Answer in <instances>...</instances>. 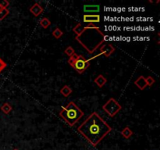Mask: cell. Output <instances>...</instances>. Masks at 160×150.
<instances>
[{
	"instance_id": "6da1fadb",
	"label": "cell",
	"mask_w": 160,
	"mask_h": 150,
	"mask_svg": "<svg viewBox=\"0 0 160 150\" xmlns=\"http://www.w3.org/2000/svg\"><path fill=\"white\" fill-rule=\"evenodd\" d=\"M77 131L95 147L112 131V128L99 114L94 112L77 128Z\"/></svg>"
},
{
	"instance_id": "7a4b0ae2",
	"label": "cell",
	"mask_w": 160,
	"mask_h": 150,
	"mask_svg": "<svg viewBox=\"0 0 160 150\" xmlns=\"http://www.w3.org/2000/svg\"><path fill=\"white\" fill-rule=\"evenodd\" d=\"M105 35L99 27L94 24H89L80 35L76 37V40L88 52L92 54L105 42Z\"/></svg>"
},
{
	"instance_id": "3957f363",
	"label": "cell",
	"mask_w": 160,
	"mask_h": 150,
	"mask_svg": "<svg viewBox=\"0 0 160 150\" xmlns=\"http://www.w3.org/2000/svg\"><path fill=\"white\" fill-rule=\"evenodd\" d=\"M59 116L70 126L73 127L83 117L84 113L74 102H70L67 105L62 107Z\"/></svg>"
},
{
	"instance_id": "277c9868",
	"label": "cell",
	"mask_w": 160,
	"mask_h": 150,
	"mask_svg": "<svg viewBox=\"0 0 160 150\" xmlns=\"http://www.w3.org/2000/svg\"><path fill=\"white\" fill-rule=\"evenodd\" d=\"M68 63L70 65L79 73H83L90 66V61L85 59L82 55H77L74 53L73 56L68 59Z\"/></svg>"
},
{
	"instance_id": "5b68a950",
	"label": "cell",
	"mask_w": 160,
	"mask_h": 150,
	"mask_svg": "<svg viewBox=\"0 0 160 150\" xmlns=\"http://www.w3.org/2000/svg\"><path fill=\"white\" fill-rule=\"evenodd\" d=\"M122 106L114 98H110L104 105H103V110L110 117H114L121 110Z\"/></svg>"
},
{
	"instance_id": "8992f818",
	"label": "cell",
	"mask_w": 160,
	"mask_h": 150,
	"mask_svg": "<svg viewBox=\"0 0 160 150\" xmlns=\"http://www.w3.org/2000/svg\"><path fill=\"white\" fill-rule=\"evenodd\" d=\"M115 52V48L109 43H103L100 47V55H103L106 57H109Z\"/></svg>"
},
{
	"instance_id": "52a82bcc",
	"label": "cell",
	"mask_w": 160,
	"mask_h": 150,
	"mask_svg": "<svg viewBox=\"0 0 160 150\" xmlns=\"http://www.w3.org/2000/svg\"><path fill=\"white\" fill-rule=\"evenodd\" d=\"M101 21V16L98 14H85L83 16V21L88 24L99 23Z\"/></svg>"
},
{
	"instance_id": "ba28073f",
	"label": "cell",
	"mask_w": 160,
	"mask_h": 150,
	"mask_svg": "<svg viewBox=\"0 0 160 150\" xmlns=\"http://www.w3.org/2000/svg\"><path fill=\"white\" fill-rule=\"evenodd\" d=\"M30 12L34 15V16H39V15L43 13V7L39 3L36 2L30 8Z\"/></svg>"
},
{
	"instance_id": "9c48e42d",
	"label": "cell",
	"mask_w": 160,
	"mask_h": 150,
	"mask_svg": "<svg viewBox=\"0 0 160 150\" xmlns=\"http://www.w3.org/2000/svg\"><path fill=\"white\" fill-rule=\"evenodd\" d=\"M135 85L139 88L140 90H144L148 86L146 83L145 77L144 76H140L138 79L135 82Z\"/></svg>"
},
{
	"instance_id": "30bf717a",
	"label": "cell",
	"mask_w": 160,
	"mask_h": 150,
	"mask_svg": "<svg viewBox=\"0 0 160 150\" xmlns=\"http://www.w3.org/2000/svg\"><path fill=\"white\" fill-rule=\"evenodd\" d=\"M100 10V7L98 5H85L84 11L85 13H98Z\"/></svg>"
},
{
	"instance_id": "8fae6325",
	"label": "cell",
	"mask_w": 160,
	"mask_h": 150,
	"mask_svg": "<svg viewBox=\"0 0 160 150\" xmlns=\"http://www.w3.org/2000/svg\"><path fill=\"white\" fill-rule=\"evenodd\" d=\"M94 82L96 85H98V88H103V87L106 85V82H107V79H106L103 75L99 74L98 77L94 79Z\"/></svg>"
},
{
	"instance_id": "7c38bea8",
	"label": "cell",
	"mask_w": 160,
	"mask_h": 150,
	"mask_svg": "<svg viewBox=\"0 0 160 150\" xmlns=\"http://www.w3.org/2000/svg\"><path fill=\"white\" fill-rule=\"evenodd\" d=\"M121 134L124 138L128 139L130 138L132 135H133V131L132 130L130 129V128H128V127H126L123 129V131H121Z\"/></svg>"
},
{
	"instance_id": "4fadbf2b",
	"label": "cell",
	"mask_w": 160,
	"mask_h": 150,
	"mask_svg": "<svg viewBox=\"0 0 160 150\" xmlns=\"http://www.w3.org/2000/svg\"><path fill=\"white\" fill-rule=\"evenodd\" d=\"M73 90L71 89V87L68 85H64L62 88L60 89V93L64 96V97H68L72 93Z\"/></svg>"
},
{
	"instance_id": "5bb4252c",
	"label": "cell",
	"mask_w": 160,
	"mask_h": 150,
	"mask_svg": "<svg viewBox=\"0 0 160 150\" xmlns=\"http://www.w3.org/2000/svg\"><path fill=\"white\" fill-rule=\"evenodd\" d=\"M0 109H1L2 113H4L5 114H9L10 112L12 111V110H13V107H12V105H10V103H8V102H5V103L1 106V108Z\"/></svg>"
},
{
	"instance_id": "9a60e30c",
	"label": "cell",
	"mask_w": 160,
	"mask_h": 150,
	"mask_svg": "<svg viewBox=\"0 0 160 150\" xmlns=\"http://www.w3.org/2000/svg\"><path fill=\"white\" fill-rule=\"evenodd\" d=\"M87 28V26H85V27H84V26H82L81 24H77V25L75 26V27H74V29H73V30H74V32H75V34L77 35H80V34L82 33V32L84 31V30H85V29Z\"/></svg>"
},
{
	"instance_id": "2e32d148",
	"label": "cell",
	"mask_w": 160,
	"mask_h": 150,
	"mask_svg": "<svg viewBox=\"0 0 160 150\" xmlns=\"http://www.w3.org/2000/svg\"><path fill=\"white\" fill-rule=\"evenodd\" d=\"M52 35H53V36L54 37L55 39H60L62 35H63V32H62V30H61L60 28H59V27H56V28L53 31Z\"/></svg>"
},
{
	"instance_id": "e0dca14e",
	"label": "cell",
	"mask_w": 160,
	"mask_h": 150,
	"mask_svg": "<svg viewBox=\"0 0 160 150\" xmlns=\"http://www.w3.org/2000/svg\"><path fill=\"white\" fill-rule=\"evenodd\" d=\"M40 25L42 26L43 28L46 29V28H48L50 25H51V21H50L48 18L44 17L40 21Z\"/></svg>"
},
{
	"instance_id": "ac0fdd59",
	"label": "cell",
	"mask_w": 160,
	"mask_h": 150,
	"mask_svg": "<svg viewBox=\"0 0 160 150\" xmlns=\"http://www.w3.org/2000/svg\"><path fill=\"white\" fill-rule=\"evenodd\" d=\"M9 13H10V11H9L8 9H0V21H2L4 18H6V16H7Z\"/></svg>"
},
{
	"instance_id": "d6986e66",
	"label": "cell",
	"mask_w": 160,
	"mask_h": 150,
	"mask_svg": "<svg viewBox=\"0 0 160 150\" xmlns=\"http://www.w3.org/2000/svg\"><path fill=\"white\" fill-rule=\"evenodd\" d=\"M64 53H65V54H66L68 56L71 57V56H73L75 53V50H74V49L72 46H68L66 49L64 50Z\"/></svg>"
},
{
	"instance_id": "ffe728a7",
	"label": "cell",
	"mask_w": 160,
	"mask_h": 150,
	"mask_svg": "<svg viewBox=\"0 0 160 150\" xmlns=\"http://www.w3.org/2000/svg\"><path fill=\"white\" fill-rule=\"evenodd\" d=\"M145 80H146V83H147L148 86H152V85H153L155 82V79H154L152 77H151V76H149L147 78H145Z\"/></svg>"
},
{
	"instance_id": "44dd1931",
	"label": "cell",
	"mask_w": 160,
	"mask_h": 150,
	"mask_svg": "<svg viewBox=\"0 0 160 150\" xmlns=\"http://www.w3.org/2000/svg\"><path fill=\"white\" fill-rule=\"evenodd\" d=\"M7 67V63L4 62V61L0 58V73H1V72H2Z\"/></svg>"
},
{
	"instance_id": "7402d4cb",
	"label": "cell",
	"mask_w": 160,
	"mask_h": 150,
	"mask_svg": "<svg viewBox=\"0 0 160 150\" xmlns=\"http://www.w3.org/2000/svg\"><path fill=\"white\" fill-rule=\"evenodd\" d=\"M0 5H1V7H2V8L7 9V7H9V5H10V2H9L8 1H7V0H3V1H1V2H0Z\"/></svg>"
},
{
	"instance_id": "603a6c76",
	"label": "cell",
	"mask_w": 160,
	"mask_h": 150,
	"mask_svg": "<svg viewBox=\"0 0 160 150\" xmlns=\"http://www.w3.org/2000/svg\"><path fill=\"white\" fill-rule=\"evenodd\" d=\"M13 150H19V149H17V148H14V149Z\"/></svg>"
},
{
	"instance_id": "cb8c5ba5",
	"label": "cell",
	"mask_w": 160,
	"mask_h": 150,
	"mask_svg": "<svg viewBox=\"0 0 160 150\" xmlns=\"http://www.w3.org/2000/svg\"><path fill=\"white\" fill-rule=\"evenodd\" d=\"M2 7H1V5H0V9H2Z\"/></svg>"
}]
</instances>
